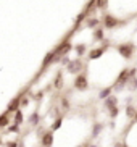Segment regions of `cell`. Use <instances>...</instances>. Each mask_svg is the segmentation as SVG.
Listing matches in <instances>:
<instances>
[{
    "instance_id": "28",
    "label": "cell",
    "mask_w": 137,
    "mask_h": 147,
    "mask_svg": "<svg viewBox=\"0 0 137 147\" xmlns=\"http://www.w3.org/2000/svg\"><path fill=\"white\" fill-rule=\"evenodd\" d=\"M108 115H110V118H111V120H115V118H118V115H120V107H115V108H111Z\"/></svg>"
},
{
    "instance_id": "26",
    "label": "cell",
    "mask_w": 137,
    "mask_h": 147,
    "mask_svg": "<svg viewBox=\"0 0 137 147\" xmlns=\"http://www.w3.org/2000/svg\"><path fill=\"white\" fill-rule=\"evenodd\" d=\"M113 92H116V94H120L121 91H124V89H128V86H124V84H113Z\"/></svg>"
},
{
    "instance_id": "25",
    "label": "cell",
    "mask_w": 137,
    "mask_h": 147,
    "mask_svg": "<svg viewBox=\"0 0 137 147\" xmlns=\"http://www.w3.org/2000/svg\"><path fill=\"white\" fill-rule=\"evenodd\" d=\"M60 104H61V108L69 110V99L66 97V95H61V97H60Z\"/></svg>"
},
{
    "instance_id": "20",
    "label": "cell",
    "mask_w": 137,
    "mask_h": 147,
    "mask_svg": "<svg viewBox=\"0 0 137 147\" xmlns=\"http://www.w3.org/2000/svg\"><path fill=\"white\" fill-rule=\"evenodd\" d=\"M128 91L129 92H136L137 91V76H131L128 81Z\"/></svg>"
},
{
    "instance_id": "27",
    "label": "cell",
    "mask_w": 137,
    "mask_h": 147,
    "mask_svg": "<svg viewBox=\"0 0 137 147\" xmlns=\"http://www.w3.org/2000/svg\"><path fill=\"white\" fill-rule=\"evenodd\" d=\"M2 146L3 147H19V142H18L16 139H11L8 142H2Z\"/></svg>"
},
{
    "instance_id": "23",
    "label": "cell",
    "mask_w": 137,
    "mask_h": 147,
    "mask_svg": "<svg viewBox=\"0 0 137 147\" xmlns=\"http://www.w3.org/2000/svg\"><path fill=\"white\" fill-rule=\"evenodd\" d=\"M95 8L99 10V11L107 10V8H108V0H97V5H95Z\"/></svg>"
},
{
    "instance_id": "4",
    "label": "cell",
    "mask_w": 137,
    "mask_h": 147,
    "mask_svg": "<svg viewBox=\"0 0 137 147\" xmlns=\"http://www.w3.org/2000/svg\"><path fill=\"white\" fill-rule=\"evenodd\" d=\"M73 86H74V89H76V91H86L87 87H89V79H87V74L86 73L77 74L76 78H74Z\"/></svg>"
},
{
    "instance_id": "15",
    "label": "cell",
    "mask_w": 137,
    "mask_h": 147,
    "mask_svg": "<svg viewBox=\"0 0 137 147\" xmlns=\"http://www.w3.org/2000/svg\"><path fill=\"white\" fill-rule=\"evenodd\" d=\"M28 123H29L32 128H36V126H39V110H34V112L29 115V118H28Z\"/></svg>"
},
{
    "instance_id": "2",
    "label": "cell",
    "mask_w": 137,
    "mask_h": 147,
    "mask_svg": "<svg viewBox=\"0 0 137 147\" xmlns=\"http://www.w3.org/2000/svg\"><path fill=\"white\" fill-rule=\"evenodd\" d=\"M84 66H86V65H84V61H82L81 58H77V57H76L74 60L69 61V65L66 66V71H68L69 74H76V76H77V73H79V74L82 73Z\"/></svg>"
},
{
    "instance_id": "13",
    "label": "cell",
    "mask_w": 137,
    "mask_h": 147,
    "mask_svg": "<svg viewBox=\"0 0 137 147\" xmlns=\"http://www.w3.org/2000/svg\"><path fill=\"white\" fill-rule=\"evenodd\" d=\"M84 20H87V15H86V11H81V13L76 16V21H74V26H73V29H71V32H74V31L79 29Z\"/></svg>"
},
{
    "instance_id": "22",
    "label": "cell",
    "mask_w": 137,
    "mask_h": 147,
    "mask_svg": "<svg viewBox=\"0 0 137 147\" xmlns=\"http://www.w3.org/2000/svg\"><path fill=\"white\" fill-rule=\"evenodd\" d=\"M111 92H113V87H105V89H102V91L99 92V99H102V100L108 99V97L111 95Z\"/></svg>"
},
{
    "instance_id": "9",
    "label": "cell",
    "mask_w": 137,
    "mask_h": 147,
    "mask_svg": "<svg viewBox=\"0 0 137 147\" xmlns=\"http://www.w3.org/2000/svg\"><path fill=\"white\" fill-rule=\"evenodd\" d=\"M118 104H120V99H118V97H116L115 94H111L110 97H108V99H105V100H103V107L107 108L108 112H110L111 108L118 107Z\"/></svg>"
},
{
    "instance_id": "17",
    "label": "cell",
    "mask_w": 137,
    "mask_h": 147,
    "mask_svg": "<svg viewBox=\"0 0 137 147\" xmlns=\"http://www.w3.org/2000/svg\"><path fill=\"white\" fill-rule=\"evenodd\" d=\"M23 121H24V115H23L21 108H19L18 112H15V115H13V121H11V123H15V125H18V126H21V125H23Z\"/></svg>"
},
{
    "instance_id": "14",
    "label": "cell",
    "mask_w": 137,
    "mask_h": 147,
    "mask_svg": "<svg viewBox=\"0 0 137 147\" xmlns=\"http://www.w3.org/2000/svg\"><path fill=\"white\" fill-rule=\"evenodd\" d=\"M100 23H102V20H99V18H87L86 20V26L90 28V29H97V28H100Z\"/></svg>"
},
{
    "instance_id": "31",
    "label": "cell",
    "mask_w": 137,
    "mask_h": 147,
    "mask_svg": "<svg viewBox=\"0 0 137 147\" xmlns=\"http://www.w3.org/2000/svg\"><path fill=\"white\" fill-rule=\"evenodd\" d=\"M89 147H97V144H89Z\"/></svg>"
},
{
    "instance_id": "24",
    "label": "cell",
    "mask_w": 137,
    "mask_h": 147,
    "mask_svg": "<svg viewBox=\"0 0 137 147\" xmlns=\"http://www.w3.org/2000/svg\"><path fill=\"white\" fill-rule=\"evenodd\" d=\"M19 131H21V128H19L18 125H15V123H11V125L5 129V133H15V134H18Z\"/></svg>"
},
{
    "instance_id": "19",
    "label": "cell",
    "mask_w": 137,
    "mask_h": 147,
    "mask_svg": "<svg viewBox=\"0 0 137 147\" xmlns=\"http://www.w3.org/2000/svg\"><path fill=\"white\" fill-rule=\"evenodd\" d=\"M126 118H129V120H132V118H136V113H137V108L134 107V105H126Z\"/></svg>"
},
{
    "instance_id": "10",
    "label": "cell",
    "mask_w": 137,
    "mask_h": 147,
    "mask_svg": "<svg viewBox=\"0 0 137 147\" xmlns=\"http://www.w3.org/2000/svg\"><path fill=\"white\" fill-rule=\"evenodd\" d=\"M52 86L55 87L56 91H61L64 86V79H63V71H56L55 78H53V81H52Z\"/></svg>"
},
{
    "instance_id": "30",
    "label": "cell",
    "mask_w": 137,
    "mask_h": 147,
    "mask_svg": "<svg viewBox=\"0 0 137 147\" xmlns=\"http://www.w3.org/2000/svg\"><path fill=\"white\" fill-rule=\"evenodd\" d=\"M42 95H44V92H42V91L37 92V94L34 95V100H36V102H40V100H42Z\"/></svg>"
},
{
    "instance_id": "6",
    "label": "cell",
    "mask_w": 137,
    "mask_h": 147,
    "mask_svg": "<svg viewBox=\"0 0 137 147\" xmlns=\"http://www.w3.org/2000/svg\"><path fill=\"white\" fill-rule=\"evenodd\" d=\"M108 50V40L105 39L103 40V44L100 45V47H97V49H92L89 52V60H97V58H100V57L103 55V53Z\"/></svg>"
},
{
    "instance_id": "11",
    "label": "cell",
    "mask_w": 137,
    "mask_h": 147,
    "mask_svg": "<svg viewBox=\"0 0 137 147\" xmlns=\"http://www.w3.org/2000/svg\"><path fill=\"white\" fill-rule=\"evenodd\" d=\"M103 128H105V125H103V123H94V126H92V133H90V139L99 138L100 133L103 131Z\"/></svg>"
},
{
    "instance_id": "16",
    "label": "cell",
    "mask_w": 137,
    "mask_h": 147,
    "mask_svg": "<svg viewBox=\"0 0 137 147\" xmlns=\"http://www.w3.org/2000/svg\"><path fill=\"white\" fill-rule=\"evenodd\" d=\"M94 40H100V42L105 40V28L103 26L97 28V29L94 31Z\"/></svg>"
},
{
    "instance_id": "7",
    "label": "cell",
    "mask_w": 137,
    "mask_h": 147,
    "mask_svg": "<svg viewBox=\"0 0 137 147\" xmlns=\"http://www.w3.org/2000/svg\"><path fill=\"white\" fill-rule=\"evenodd\" d=\"M21 97H23V92H21V94H18L16 97H13V99L8 102V105H7V112H8V113L18 112V110L21 108Z\"/></svg>"
},
{
    "instance_id": "3",
    "label": "cell",
    "mask_w": 137,
    "mask_h": 147,
    "mask_svg": "<svg viewBox=\"0 0 137 147\" xmlns=\"http://www.w3.org/2000/svg\"><path fill=\"white\" fill-rule=\"evenodd\" d=\"M102 23H103V28H105V29H115V28H118L120 24H124V21H120V20L116 16H113V15H103Z\"/></svg>"
},
{
    "instance_id": "32",
    "label": "cell",
    "mask_w": 137,
    "mask_h": 147,
    "mask_svg": "<svg viewBox=\"0 0 137 147\" xmlns=\"http://www.w3.org/2000/svg\"><path fill=\"white\" fill-rule=\"evenodd\" d=\"M19 147H24V144H23V142H19Z\"/></svg>"
},
{
    "instance_id": "5",
    "label": "cell",
    "mask_w": 137,
    "mask_h": 147,
    "mask_svg": "<svg viewBox=\"0 0 137 147\" xmlns=\"http://www.w3.org/2000/svg\"><path fill=\"white\" fill-rule=\"evenodd\" d=\"M55 144V136H53V131L47 129L40 134V146L42 147H53Z\"/></svg>"
},
{
    "instance_id": "12",
    "label": "cell",
    "mask_w": 137,
    "mask_h": 147,
    "mask_svg": "<svg viewBox=\"0 0 137 147\" xmlns=\"http://www.w3.org/2000/svg\"><path fill=\"white\" fill-rule=\"evenodd\" d=\"M10 115H11V113H8L7 110L2 113V117H0V128H2V129H7V128L11 125V123H10Z\"/></svg>"
},
{
    "instance_id": "8",
    "label": "cell",
    "mask_w": 137,
    "mask_h": 147,
    "mask_svg": "<svg viewBox=\"0 0 137 147\" xmlns=\"http://www.w3.org/2000/svg\"><path fill=\"white\" fill-rule=\"evenodd\" d=\"M129 78H131V69H129V68H123V69H121V73L118 74L115 84H124V86H128Z\"/></svg>"
},
{
    "instance_id": "29",
    "label": "cell",
    "mask_w": 137,
    "mask_h": 147,
    "mask_svg": "<svg viewBox=\"0 0 137 147\" xmlns=\"http://www.w3.org/2000/svg\"><path fill=\"white\" fill-rule=\"evenodd\" d=\"M29 104H31V99L28 97V95H24V94H23V97H21V108L28 107Z\"/></svg>"
},
{
    "instance_id": "33",
    "label": "cell",
    "mask_w": 137,
    "mask_h": 147,
    "mask_svg": "<svg viewBox=\"0 0 137 147\" xmlns=\"http://www.w3.org/2000/svg\"><path fill=\"white\" fill-rule=\"evenodd\" d=\"M134 121H136V123H137V113H136V118H134Z\"/></svg>"
},
{
    "instance_id": "1",
    "label": "cell",
    "mask_w": 137,
    "mask_h": 147,
    "mask_svg": "<svg viewBox=\"0 0 137 147\" xmlns=\"http://www.w3.org/2000/svg\"><path fill=\"white\" fill-rule=\"evenodd\" d=\"M116 50L124 60H131L134 57V52H136V45L132 42H123L120 45H116Z\"/></svg>"
},
{
    "instance_id": "18",
    "label": "cell",
    "mask_w": 137,
    "mask_h": 147,
    "mask_svg": "<svg viewBox=\"0 0 137 147\" xmlns=\"http://www.w3.org/2000/svg\"><path fill=\"white\" fill-rule=\"evenodd\" d=\"M61 125H63V117H58V118H55V120L52 121V125H50V129L53 131V133H55V131H58L61 128Z\"/></svg>"
},
{
    "instance_id": "21",
    "label": "cell",
    "mask_w": 137,
    "mask_h": 147,
    "mask_svg": "<svg viewBox=\"0 0 137 147\" xmlns=\"http://www.w3.org/2000/svg\"><path fill=\"white\" fill-rule=\"evenodd\" d=\"M74 52H76L77 58H81V57L86 53V44H76V45H74Z\"/></svg>"
}]
</instances>
